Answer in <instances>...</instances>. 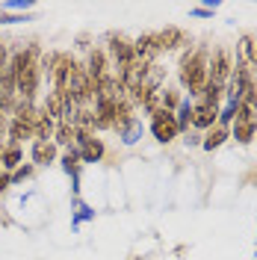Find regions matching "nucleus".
<instances>
[{
    "label": "nucleus",
    "instance_id": "obj_20",
    "mask_svg": "<svg viewBox=\"0 0 257 260\" xmlns=\"http://www.w3.org/2000/svg\"><path fill=\"white\" fill-rule=\"evenodd\" d=\"M237 107H240V104H222V110H219V124H222V127H231V124H234Z\"/></svg>",
    "mask_w": 257,
    "mask_h": 260
},
{
    "label": "nucleus",
    "instance_id": "obj_10",
    "mask_svg": "<svg viewBox=\"0 0 257 260\" xmlns=\"http://www.w3.org/2000/svg\"><path fill=\"white\" fill-rule=\"evenodd\" d=\"M157 42H160V53H169V50H177V48H189V36L180 30V27H166V30L157 32Z\"/></svg>",
    "mask_w": 257,
    "mask_h": 260
},
{
    "label": "nucleus",
    "instance_id": "obj_17",
    "mask_svg": "<svg viewBox=\"0 0 257 260\" xmlns=\"http://www.w3.org/2000/svg\"><path fill=\"white\" fill-rule=\"evenodd\" d=\"M0 162H3V169L6 172H15L18 166H21V145H9L3 148V154H0Z\"/></svg>",
    "mask_w": 257,
    "mask_h": 260
},
{
    "label": "nucleus",
    "instance_id": "obj_2",
    "mask_svg": "<svg viewBox=\"0 0 257 260\" xmlns=\"http://www.w3.org/2000/svg\"><path fill=\"white\" fill-rule=\"evenodd\" d=\"M177 80L180 89L189 92V98H195L210 80V50L207 48H186L177 59Z\"/></svg>",
    "mask_w": 257,
    "mask_h": 260
},
{
    "label": "nucleus",
    "instance_id": "obj_1",
    "mask_svg": "<svg viewBox=\"0 0 257 260\" xmlns=\"http://www.w3.org/2000/svg\"><path fill=\"white\" fill-rule=\"evenodd\" d=\"M9 68H12V74H15L18 101L33 104V98L39 92V80H42V50H39V45L15 50V53L9 56Z\"/></svg>",
    "mask_w": 257,
    "mask_h": 260
},
{
    "label": "nucleus",
    "instance_id": "obj_18",
    "mask_svg": "<svg viewBox=\"0 0 257 260\" xmlns=\"http://www.w3.org/2000/svg\"><path fill=\"white\" fill-rule=\"evenodd\" d=\"M118 136H121V139H124L127 145H133V142H136V139L142 136V121H139V118H133L130 124H124V127L118 130Z\"/></svg>",
    "mask_w": 257,
    "mask_h": 260
},
{
    "label": "nucleus",
    "instance_id": "obj_5",
    "mask_svg": "<svg viewBox=\"0 0 257 260\" xmlns=\"http://www.w3.org/2000/svg\"><path fill=\"white\" fill-rule=\"evenodd\" d=\"M151 136L160 142V145H172L177 136H180V127H177V118L175 113H169V110H157V113L151 115Z\"/></svg>",
    "mask_w": 257,
    "mask_h": 260
},
{
    "label": "nucleus",
    "instance_id": "obj_3",
    "mask_svg": "<svg viewBox=\"0 0 257 260\" xmlns=\"http://www.w3.org/2000/svg\"><path fill=\"white\" fill-rule=\"evenodd\" d=\"M36 115H39V110L33 104H27V101H18L15 104V110L9 115V130H6L12 145H21L24 139L36 136Z\"/></svg>",
    "mask_w": 257,
    "mask_h": 260
},
{
    "label": "nucleus",
    "instance_id": "obj_11",
    "mask_svg": "<svg viewBox=\"0 0 257 260\" xmlns=\"http://www.w3.org/2000/svg\"><path fill=\"white\" fill-rule=\"evenodd\" d=\"M133 48H136V56H139V59H145V62H157V56H160L157 32H142V36L133 42Z\"/></svg>",
    "mask_w": 257,
    "mask_h": 260
},
{
    "label": "nucleus",
    "instance_id": "obj_23",
    "mask_svg": "<svg viewBox=\"0 0 257 260\" xmlns=\"http://www.w3.org/2000/svg\"><path fill=\"white\" fill-rule=\"evenodd\" d=\"M6 65H9V50H6V45H3V42H0V71H3Z\"/></svg>",
    "mask_w": 257,
    "mask_h": 260
},
{
    "label": "nucleus",
    "instance_id": "obj_19",
    "mask_svg": "<svg viewBox=\"0 0 257 260\" xmlns=\"http://www.w3.org/2000/svg\"><path fill=\"white\" fill-rule=\"evenodd\" d=\"M62 169L68 175H74L77 178V172H80V154H77V148H68L62 154Z\"/></svg>",
    "mask_w": 257,
    "mask_h": 260
},
{
    "label": "nucleus",
    "instance_id": "obj_8",
    "mask_svg": "<svg viewBox=\"0 0 257 260\" xmlns=\"http://www.w3.org/2000/svg\"><path fill=\"white\" fill-rule=\"evenodd\" d=\"M77 154L83 162H98L104 157V142L92 130H77Z\"/></svg>",
    "mask_w": 257,
    "mask_h": 260
},
{
    "label": "nucleus",
    "instance_id": "obj_7",
    "mask_svg": "<svg viewBox=\"0 0 257 260\" xmlns=\"http://www.w3.org/2000/svg\"><path fill=\"white\" fill-rule=\"evenodd\" d=\"M110 45H107V53L113 56V68H124L136 59V48H133V42H130L127 36H121V32H110V39H107Z\"/></svg>",
    "mask_w": 257,
    "mask_h": 260
},
{
    "label": "nucleus",
    "instance_id": "obj_9",
    "mask_svg": "<svg viewBox=\"0 0 257 260\" xmlns=\"http://www.w3.org/2000/svg\"><path fill=\"white\" fill-rule=\"evenodd\" d=\"M213 124H219V110H216V107H207V104H195L192 101V130L207 133Z\"/></svg>",
    "mask_w": 257,
    "mask_h": 260
},
{
    "label": "nucleus",
    "instance_id": "obj_24",
    "mask_svg": "<svg viewBox=\"0 0 257 260\" xmlns=\"http://www.w3.org/2000/svg\"><path fill=\"white\" fill-rule=\"evenodd\" d=\"M186 145H201V136L198 133H186Z\"/></svg>",
    "mask_w": 257,
    "mask_h": 260
},
{
    "label": "nucleus",
    "instance_id": "obj_21",
    "mask_svg": "<svg viewBox=\"0 0 257 260\" xmlns=\"http://www.w3.org/2000/svg\"><path fill=\"white\" fill-rule=\"evenodd\" d=\"M33 175V166H18L15 172H12V183H18V180H24V178H30Z\"/></svg>",
    "mask_w": 257,
    "mask_h": 260
},
{
    "label": "nucleus",
    "instance_id": "obj_12",
    "mask_svg": "<svg viewBox=\"0 0 257 260\" xmlns=\"http://www.w3.org/2000/svg\"><path fill=\"white\" fill-rule=\"evenodd\" d=\"M231 139V127H222V124H213V127L201 136V148L204 151H219Z\"/></svg>",
    "mask_w": 257,
    "mask_h": 260
},
{
    "label": "nucleus",
    "instance_id": "obj_6",
    "mask_svg": "<svg viewBox=\"0 0 257 260\" xmlns=\"http://www.w3.org/2000/svg\"><path fill=\"white\" fill-rule=\"evenodd\" d=\"M234 53L225 48H213L210 50V80L213 83H222L225 86L231 80V74H234Z\"/></svg>",
    "mask_w": 257,
    "mask_h": 260
},
{
    "label": "nucleus",
    "instance_id": "obj_15",
    "mask_svg": "<svg viewBox=\"0 0 257 260\" xmlns=\"http://www.w3.org/2000/svg\"><path fill=\"white\" fill-rule=\"evenodd\" d=\"M175 118H177L180 133H189V127H192V101H189V98L180 101V107L175 110Z\"/></svg>",
    "mask_w": 257,
    "mask_h": 260
},
{
    "label": "nucleus",
    "instance_id": "obj_14",
    "mask_svg": "<svg viewBox=\"0 0 257 260\" xmlns=\"http://www.w3.org/2000/svg\"><path fill=\"white\" fill-rule=\"evenodd\" d=\"M30 160L36 162V166H50V162L56 160V145H53V142H33Z\"/></svg>",
    "mask_w": 257,
    "mask_h": 260
},
{
    "label": "nucleus",
    "instance_id": "obj_4",
    "mask_svg": "<svg viewBox=\"0 0 257 260\" xmlns=\"http://www.w3.org/2000/svg\"><path fill=\"white\" fill-rule=\"evenodd\" d=\"M231 139H237L240 145H251L257 139V110L248 104L237 107V118L231 124Z\"/></svg>",
    "mask_w": 257,
    "mask_h": 260
},
{
    "label": "nucleus",
    "instance_id": "obj_13",
    "mask_svg": "<svg viewBox=\"0 0 257 260\" xmlns=\"http://www.w3.org/2000/svg\"><path fill=\"white\" fill-rule=\"evenodd\" d=\"M107 68H110V65H107V50H92V53H89V65H86V74L98 83L110 74Z\"/></svg>",
    "mask_w": 257,
    "mask_h": 260
},
{
    "label": "nucleus",
    "instance_id": "obj_16",
    "mask_svg": "<svg viewBox=\"0 0 257 260\" xmlns=\"http://www.w3.org/2000/svg\"><path fill=\"white\" fill-rule=\"evenodd\" d=\"M71 139H77V127H74V124H68V121H59L56 130H53V145L68 148V145H71Z\"/></svg>",
    "mask_w": 257,
    "mask_h": 260
},
{
    "label": "nucleus",
    "instance_id": "obj_22",
    "mask_svg": "<svg viewBox=\"0 0 257 260\" xmlns=\"http://www.w3.org/2000/svg\"><path fill=\"white\" fill-rule=\"evenodd\" d=\"M9 186H12V175H9V172H3V175H0V195L6 192Z\"/></svg>",
    "mask_w": 257,
    "mask_h": 260
}]
</instances>
